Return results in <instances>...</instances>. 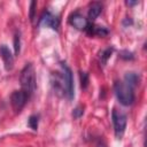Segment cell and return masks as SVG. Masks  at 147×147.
Segmentation results:
<instances>
[{
  "mask_svg": "<svg viewBox=\"0 0 147 147\" xmlns=\"http://www.w3.org/2000/svg\"><path fill=\"white\" fill-rule=\"evenodd\" d=\"M61 68H62V76H63L65 88H67V98L69 100H72L75 95V91H74L75 88H74V77H72L71 69L68 67L65 62H61Z\"/></svg>",
  "mask_w": 147,
  "mask_h": 147,
  "instance_id": "277c9868",
  "label": "cell"
},
{
  "mask_svg": "<svg viewBox=\"0 0 147 147\" xmlns=\"http://www.w3.org/2000/svg\"><path fill=\"white\" fill-rule=\"evenodd\" d=\"M111 118H113L115 136H116L117 139H121L123 137L124 132H125V129H126V123H127L126 114L115 108V109H113Z\"/></svg>",
  "mask_w": 147,
  "mask_h": 147,
  "instance_id": "3957f363",
  "label": "cell"
},
{
  "mask_svg": "<svg viewBox=\"0 0 147 147\" xmlns=\"http://www.w3.org/2000/svg\"><path fill=\"white\" fill-rule=\"evenodd\" d=\"M29 99V95L24 92V91H14L10 95V103L13 109L15 110V113H20L23 107L25 106L26 101Z\"/></svg>",
  "mask_w": 147,
  "mask_h": 147,
  "instance_id": "5b68a950",
  "label": "cell"
},
{
  "mask_svg": "<svg viewBox=\"0 0 147 147\" xmlns=\"http://www.w3.org/2000/svg\"><path fill=\"white\" fill-rule=\"evenodd\" d=\"M119 55H121V57H122V59H124V60H132V59L134 57L133 53H132V52H129V51H126V49L121 51Z\"/></svg>",
  "mask_w": 147,
  "mask_h": 147,
  "instance_id": "2e32d148",
  "label": "cell"
},
{
  "mask_svg": "<svg viewBox=\"0 0 147 147\" xmlns=\"http://www.w3.org/2000/svg\"><path fill=\"white\" fill-rule=\"evenodd\" d=\"M114 91L117 100L123 106H131L134 101V92L133 88L126 85L124 82H116L114 84Z\"/></svg>",
  "mask_w": 147,
  "mask_h": 147,
  "instance_id": "7a4b0ae2",
  "label": "cell"
},
{
  "mask_svg": "<svg viewBox=\"0 0 147 147\" xmlns=\"http://www.w3.org/2000/svg\"><path fill=\"white\" fill-rule=\"evenodd\" d=\"M38 121H39V118H38L37 115H31V116L29 117L28 124H29V126H30L33 131H37V129H38Z\"/></svg>",
  "mask_w": 147,
  "mask_h": 147,
  "instance_id": "5bb4252c",
  "label": "cell"
},
{
  "mask_svg": "<svg viewBox=\"0 0 147 147\" xmlns=\"http://www.w3.org/2000/svg\"><path fill=\"white\" fill-rule=\"evenodd\" d=\"M14 51H15V55L20 54V51H21V34H20V32H16L14 36Z\"/></svg>",
  "mask_w": 147,
  "mask_h": 147,
  "instance_id": "4fadbf2b",
  "label": "cell"
},
{
  "mask_svg": "<svg viewBox=\"0 0 147 147\" xmlns=\"http://www.w3.org/2000/svg\"><path fill=\"white\" fill-rule=\"evenodd\" d=\"M124 83L133 88L139 84V76L136 72H126L124 76Z\"/></svg>",
  "mask_w": 147,
  "mask_h": 147,
  "instance_id": "8fae6325",
  "label": "cell"
},
{
  "mask_svg": "<svg viewBox=\"0 0 147 147\" xmlns=\"http://www.w3.org/2000/svg\"><path fill=\"white\" fill-rule=\"evenodd\" d=\"M20 82H21L22 91H24L29 96L32 95L33 92L36 91L37 83H36V71L31 63H26L25 67L22 69Z\"/></svg>",
  "mask_w": 147,
  "mask_h": 147,
  "instance_id": "6da1fadb",
  "label": "cell"
},
{
  "mask_svg": "<svg viewBox=\"0 0 147 147\" xmlns=\"http://www.w3.org/2000/svg\"><path fill=\"white\" fill-rule=\"evenodd\" d=\"M69 23H70L74 28H76L77 30H85L86 26H87V24H88V21H87V18H85L82 14H79V13H74V14H71L70 17H69Z\"/></svg>",
  "mask_w": 147,
  "mask_h": 147,
  "instance_id": "9c48e42d",
  "label": "cell"
},
{
  "mask_svg": "<svg viewBox=\"0 0 147 147\" xmlns=\"http://www.w3.org/2000/svg\"><path fill=\"white\" fill-rule=\"evenodd\" d=\"M51 83H52L54 92L59 96H67V88H65L62 72H57V71L53 72L51 76Z\"/></svg>",
  "mask_w": 147,
  "mask_h": 147,
  "instance_id": "8992f818",
  "label": "cell"
},
{
  "mask_svg": "<svg viewBox=\"0 0 147 147\" xmlns=\"http://www.w3.org/2000/svg\"><path fill=\"white\" fill-rule=\"evenodd\" d=\"M36 7H37V2H36V1H31V3H30V15H29V17H30V21H31V22H33V20H34Z\"/></svg>",
  "mask_w": 147,
  "mask_h": 147,
  "instance_id": "e0dca14e",
  "label": "cell"
},
{
  "mask_svg": "<svg viewBox=\"0 0 147 147\" xmlns=\"http://www.w3.org/2000/svg\"><path fill=\"white\" fill-rule=\"evenodd\" d=\"M0 55L3 60L6 70L7 71L11 70L14 67V56H13V54H11V52L7 45H0Z\"/></svg>",
  "mask_w": 147,
  "mask_h": 147,
  "instance_id": "ba28073f",
  "label": "cell"
},
{
  "mask_svg": "<svg viewBox=\"0 0 147 147\" xmlns=\"http://www.w3.org/2000/svg\"><path fill=\"white\" fill-rule=\"evenodd\" d=\"M59 24H60V21L57 18V16L53 15L51 11H45L41 17H40V21H39V25H45V26H49L54 30H57L59 28Z\"/></svg>",
  "mask_w": 147,
  "mask_h": 147,
  "instance_id": "52a82bcc",
  "label": "cell"
},
{
  "mask_svg": "<svg viewBox=\"0 0 147 147\" xmlns=\"http://www.w3.org/2000/svg\"><path fill=\"white\" fill-rule=\"evenodd\" d=\"M101 11H102V5H101L100 2H93V3L90 6V9H88V14H87L88 20H87V21L93 22V21L100 15Z\"/></svg>",
  "mask_w": 147,
  "mask_h": 147,
  "instance_id": "30bf717a",
  "label": "cell"
},
{
  "mask_svg": "<svg viewBox=\"0 0 147 147\" xmlns=\"http://www.w3.org/2000/svg\"><path fill=\"white\" fill-rule=\"evenodd\" d=\"M127 6H134V5H137L138 3V1H126L125 2Z\"/></svg>",
  "mask_w": 147,
  "mask_h": 147,
  "instance_id": "ffe728a7",
  "label": "cell"
},
{
  "mask_svg": "<svg viewBox=\"0 0 147 147\" xmlns=\"http://www.w3.org/2000/svg\"><path fill=\"white\" fill-rule=\"evenodd\" d=\"M79 78H80V86L82 88H86L88 85V75L86 72L80 71L79 72Z\"/></svg>",
  "mask_w": 147,
  "mask_h": 147,
  "instance_id": "9a60e30c",
  "label": "cell"
},
{
  "mask_svg": "<svg viewBox=\"0 0 147 147\" xmlns=\"http://www.w3.org/2000/svg\"><path fill=\"white\" fill-rule=\"evenodd\" d=\"M83 113H84L83 108H82L80 106H78V107H76V108L74 109V111H72V116H74V118H79V117L83 115Z\"/></svg>",
  "mask_w": 147,
  "mask_h": 147,
  "instance_id": "ac0fdd59",
  "label": "cell"
},
{
  "mask_svg": "<svg viewBox=\"0 0 147 147\" xmlns=\"http://www.w3.org/2000/svg\"><path fill=\"white\" fill-rule=\"evenodd\" d=\"M123 24H124L125 26H126L127 24H132V20H131V18H129V17H126V18L123 21Z\"/></svg>",
  "mask_w": 147,
  "mask_h": 147,
  "instance_id": "d6986e66",
  "label": "cell"
},
{
  "mask_svg": "<svg viewBox=\"0 0 147 147\" xmlns=\"http://www.w3.org/2000/svg\"><path fill=\"white\" fill-rule=\"evenodd\" d=\"M111 53H113V48H111V47H108V48H106V49H103V51L100 52L99 59H100V62H101L103 65L107 63V61H108V59L110 57Z\"/></svg>",
  "mask_w": 147,
  "mask_h": 147,
  "instance_id": "7c38bea8",
  "label": "cell"
}]
</instances>
